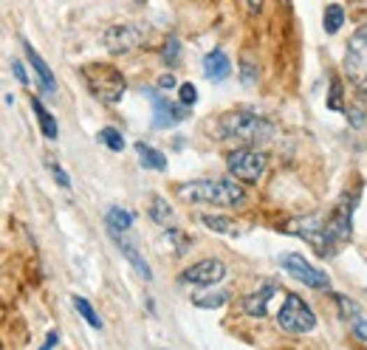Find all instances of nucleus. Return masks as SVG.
I'll list each match as a JSON object with an SVG mask.
<instances>
[{
    "instance_id": "473e14b6",
    "label": "nucleus",
    "mask_w": 367,
    "mask_h": 350,
    "mask_svg": "<svg viewBox=\"0 0 367 350\" xmlns=\"http://www.w3.org/2000/svg\"><path fill=\"white\" fill-rule=\"evenodd\" d=\"M159 88H161V91H170V88H178V80H175L173 74H164V77H159Z\"/></svg>"
},
{
    "instance_id": "c85d7f7f",
    "label": "nucleus",
    "mask_w": 367,
    "mask_h": 350,
    "mask_svg": "<svg viewBox=\"0 0 367 350\" xmlns=\"http://www.w3.org/2000/svg\"><path fill=\"white\" fill-rule=\"evenodd\" d=\"M167 240L175 243V251H178V254H184V251L189 249V238H187L181 229H175V226H167Z\"/></svg>"
},
{
    "instance_id": "72a5a7b5",
    "label": "nucleus",
    "mask_w": 367,
    "mask_h": 350,
    "mask_svg": "<svg viewBox=\"0 0 367 350\" xmlns=\"http://www.w3.org/2000/svg\"><path fill=\"white\" fill-rule=\"evenodd\" d=\"M57 342H59V333H57V330H51V333L45 336V344H43L40 350H54V347H57Z\"/></svg>"
},
{
    "instance_id": "bb28decb",
    "label": "nucleus",
    "mask_w": 367,
    "mask_h": 350,
    "mask_svg": "<svg viewBox=\"0 0 367 350\" xmlns=\"http://www.w3.org/2000/svg\"><path fill=\"white\" fill-rule=\"evenodd\" d=\"M336 297V305H339V314L345 316V319H359V305L350 300V297H345V294H333Z\"/></svg>"
},
{
    "instance_id": "4be33fe9",
    "label": "nucleus",
    "mask_w": 367,
    "mask_h": 350,
    "mask_svg": "<svg viewBox=\"0 0 367 350\" xmlns=\"http://www.w3.org/2000/svg\"><path fill=\"white\" fill-rule=\"evenodd\" d=\"M150 218H153L159 226H164V229L173 226V218H175V215H173V206H170L161 195H153V198H150Z\"/></svg>"
},
{
    "instance_id": "c9c22d12",
    "label": "nucleus",
    "mask_w": 367,
    "mask_h": 350,
    "mask_svg": "<svg viewBox=\"0 0 367 350\" xmlns=\"http://www.w3.org/2000/svg\"><path fill=\"white\" fill-rule=\"evenodd\" d=\"M254 77H257V71H254V65H243V82H254Z\"/></svg>"
},
{
    "instance_id": "6ab92c4d",
    "label": "nucleus",
    "mask_w": 367,
    "mask_h": 350,
    "mask_svg": "<svg viewBox=\"0 0 367 350\" xmlns=\"http://www.w3.org/2000/svg\"><path fill=\"white\" fill-rule=\"evenodd\" d=\"M31 110H34V116H37V122H40V130H43V136L45 138H57V133H59V127H57V119L48 113V108L37 99V96H31Z\"/></svg>"
},
{
    "instance_id": "0eeeda50",
    "label": "nucleus",
    "mask_w": 367,
    "mask_h": 350,
    "mask_svg": "<svg viewBox=\"0 0 367 350\" xmlns=\"http://www.w3.org/2000/svg\"><path fill=\"white\" fill-rule=\"evenodd\" d=\"M282 268L297 279V283L308 286V289H328L331 286V279L325 271H319L317 265H311L303 254H285L282 257Z\"/></svg>"
},
{
    "instance_id": "4c0bfd02",
    "label": "nucleus",
    "mask_w": 367,
    "mask_h": 350,
    "mask_svg": "<svg viewBox=\"0 0 367 350\" xmlns=\"http://www.w3.org/2000/svg\"><path fill=\"white\" fill-rule=\"evenodd\" d=\"M361 99H364V105H367V88H364V91H361Z\"/></svg>"
},
{
    "instance_id": "39448f33",
    "label": "nucleus",
    "mask_w": 367,
    "mask_h": 350,
    "mask_svg": "<svg viewBox=\"0 0 367 350\" xmlns=\"http://www.w3.org/2000/svg\"><path fill=\"white\" fill-rule=\"evenodd\" d=\"M285 232L288 235H294V238H300V240H305L319 257H328L331 251H333V238H331V232H328V226H325V221L322 218H317V215H308V218H297V221H291L288 226H285Z\"/></svg>"
},
{
    "instance_id": "393cba45",
    "label": "nucleus",
    "mask_w": 367,
    "mask_h": 350,
    "mask_svg": "<svg viewBox=\"0 0 367 350\" xmlns=\"http://www.w3.org/2000/svg\"><path fill=\"white\" fill-rule=\"evenodd\" d=\"M99 142H102L108 150H113V153H122V150H124V138H122V133H119L116 127H102V130H99Z\"/></svg>"
},
{
    "instance_id": "a878e982",
    "label": "nucleus",
    "mask_w": 367,
    "mask_h": 350,
    "mask_svg": "<svg viewBox=\"0 0 367 350\" xmlns=\"http://www.w3.org/2000/svg\"><path fill=\"white\" fill-rule=\"evenodd\" d=\"M178 57H181V43H178V37H170V40L164 43L161 59H164L167 68H175V65H178Z\"/></svg>"
},
{
    "instance_id": "9d476101",
    "label": "nucleus",
    "mask_w": 367,
    "mask_h": 350,
    "mask_svg": "<svg viewBox=\"0 0 367 350\" xmlns=\"http://www.w3.org/2000/svg\"><path fill=\"white\" fill-rule=\"evenodd\" d=\"M224 277H226V265L220 260H215V257L198 260L181 274V279H184V283H189V286H215Z\"/></svg>"
},
{
    "instance_id": "b1692460",
    "label": "nucleus",
    "mask_w": 367,
    "mask_h": 350,
    "mask_svg": "<svg viewBox=\"0 0 367 350\" xmlns=\"http://www.w3.org/2000/svg\"><path fill=\"white\" fill-rule=\"evenodd\" d=\"M342 26H345V9H342L339 3H331V6L325 9V31H328V34H336Z\"/></svg>"
},
{
    "instance_id": "412c9836",
    "label": "nucleus",
    "mask_w": 367,
    "mask_h": 350,
    "mask_svg": "<svg viewBox=\"0 0 367 350\" xmlns=\"http://www.w3.org/2000/svg\"><path fill=\"white\" fill-rule=\"evenodd\" d=\"M201 224L206 226V229H212V232H217V235H229V238H238L243 229L235 224V221H229V218H220V215H201Z\"/></svg>"
},
{
    "instance_id": "aec40b11",
    "label": "nucleus",
    "mask_w": 367,
    "mask_h": 350,
    "mask_svg": "<svg viewBox=\"0 0 367 350\" xmlns=\"http://www.w3.org/2000/svg\"><path fill=\"white\" fill-rule=\"evenodd\" d=\"M229 302V291H201V294H192V305L195 308H203V311H215V308H224Z\"/></svg>"
},
{
    "instance_id": "f03ea898",
    "label": "nucleus",
    "mask_w": 367,
    "mask_h": 350,
    "mask_svg": "<svg viewBox=\"0 0 367 350\" xmlns=\"http://www.w3.org/2000/svg\"><path fill=\"white\" fill-rule=\"evenodd\" d=\"M217 138H238L246 145H257V142H268L274 138V124L252 110H232L217 119Z\"/></svg>"
},
{
    "instance_id": "2f4dec72",
    "label": "nucleus",
    "mask_w": 367,
    "mask_h": 350,
    "mask_svg": "<svg viewBox=\"0 0 367 350\" xmlns=\"http://www.w3.org/2000/svg\"><path fill=\"white\" fill-rule=\"evenodd\" d=\"M353 333H356V339H361V342H367V319H353Z\"/></svg>"
},
{
    "instance_id": "f257e3e1",
    "label": "nucleus",
    "mask_w": 367,
    "mask_h": 350,
    "mask_svg": "<svg viewBox=\"0 0 367 350\" xmlns=\"http://www.w3.org/2000/svg\"><path fill=\"white\" fill-rule=\"evenodd\" d=\"M178 198L187 203H212V206H243L246 189L232 178H198L178 187Z\"/></svg>"
},
{
    "instance_id": "6e6552de",
    "label": "nucleus",
    "mask_w": 367,
    "mask_h": 350,
    "mask_svg": "<svg viewBox=\"0 0 367 350\" xmlns=\"http://www.w3.org/2000/svg\"><path fill=\"white\" fill-rule=\"evenodd\" d=\"M144 40V29L133 26V23H116L102 34V43L110 54H127L133 48H138Z\"/></svg>"
},
{
    "instance_id": "4468645a",
    "label": "nucleus",
    "mask_w": 367,
    "mask_h": 350,
    "mask_svg": "<svg viewBox=\"0 0 367 350\" xmlns=\"http://www.w3.org/2000/svg\"><path fill=\"white\" fill-rule=\"evenodd\" d=\"M23 51H26V59H29V65L34 68V74H37V80H40V88H43L48 96H54V94H57V80H54V74H51L48 62L37 54V48H34L31 43H23Z\"/></svg>"
},
{
    "instance_id": "dca6fc26",
    "label": "nucleus",
    "mask_w": 367,
    "mask_h": 350,
    "mask_svg": "<svg viewBox=\"0 0 367 350\" xmlns=\"http://www.w3.org/2000/svg\"><path fill=\"white\" fill-rule=\"evenodd\" d=\"M113 240L119 243V249H122V254L127 257V263L136 268V274L141 277V279H153V271H150V265H147V260L138 254V249L133 246V243H127V240H122L119 235H113Z\"/></svg>"
},
{
    "instance_id": "a211bd4d",
    "label": "nucleus",
    "mask_w": 367,
    "mask_h": 350,
    "mask_svg": "<svg viewBox=\"0 0 367 350\" xmlns=\"http://www.w3.org/2000/svg\"><path fill=\"white\" fill-rule=\"evenodd\" d=\"M105 224H108L110 235H122L133 226V212H127V209H122V206H110L108 215H105Z\"/></svg>"
},
{
    "instance_id": "423d86ee",
    "label": "nucleus",
    "mask_w": 367,
    "mask_h": 350,
    "mask_svg": "<svg viewBox=\"0 0 367 350\" xmlns=\"http://www.w3.org/2000/svg\"><path fill=\"white\" fill-rule=\"evenodd\" d=\"M266 164H268L266 153H260L254 147H240V150H232L226 156L229 173L238 181H243V184H257L263 178V173H266Z\"/></svg>"
},
{
    "instance_id": "cd10ccee",
    "label": "nucleus",
    "mask_w": 367,
    "mask_h": 350,
    "mask_svg": "<svg viewBox=\"0 0 367 350\" xmlns=\"http://www.w3.org/2000/svg\"><path fill=\"white\" fill-rule=\"evenodd\" d=\"M328 108L336 110V113L345 110V102H342V82H339V80L331 82V91H328Z\"/></svg>"
},
{
    "instance_id": "ddd939ff",
    "label": "nucleus",
    "mask_w": 367,
    "mask_h": 350,
    "mask_svg": "<svg viewBox=\"0 0 367 350\" xmlns=\"http://www.w3.org/2000/svg\"><path fill=\"white\" fill-rule=\"evenodd\" d=\"M229 74H232V62H229L226 51L224 48H212L203 57V77L209 82H224V80H229Z\"/></svg>"
},
{
    "instance_id": "5701e85b",
    "label": "nucleus",
    "mask_w": 367,
    "mask_h": 350,
    "mask_svg": "<svg viewBox=\"0 0 367 350\" xmlns=\"http://www.w3.org/2000/svg\"><path fill=\"white\" fill-rule=\"evenodd\" d=\"M71 302H73V308H77V311L82 314V319H85V322H88V325H91L94 330H102V319L96 316V311H94V305H91V302H88L85 297H73Z\"/></svg>"
},
{
    "instance_id": "1a4fd4ad",
    "label": "nucleus",
    "mask_w": 367,
    "mask_h": 350,
    "mask_svg": "<svg viewBox=\"0 0 367 350\" xmlns=\"http://www.w3.org/2000/svg\"><path fill=\"white\" fill-rule=\"evenodd\" d=\"M345 71L356 82H367V29L356 31L353 40L347 43V59H345Z\"/></svg>"
},
{
    "instance_id": "f8f14e48",
    "label": "nucleus",
    "mask_w": 367,
    "mask_h": 350,
    "mask_svg": "<svg viewBox=\"0 0 367 350\" xmlns=\"http://www.w3.org/2000/svg\"><path fill=\"white\" fill-rule=\"evenodd\" d=\"M150 94V99H153V108H156V116H153V124L156 127H173V124H178V122H184L187 116H189V108H184V105H173V102H167L161 94H156V91H147Z\"/></svg>"
},
{
    "instance_id": "f704fd0d",
    "label": "nucleus",
    "mask_w": 367,
    "mask_h": 350,
    "mask_svg": "<svg viewBox=\"0 0 367 350\" xmlns=\"http://www.w3.org/2000/svg\"><path fill=\"white\" fill-rule=\"evenodd\" d=\"M12 68H15V77H17V80L26 85V82H29V77H26V68H23V62H12Z\"/></svg>"
},
{
    "instance_id": "f3484780",
    "label": "nucleus",
    "mask_w": 367,
    "mask_h": 350,
    "mask_svg": "<svg viewBox=\"0 0 367 350\" xmlns=\"http://www.w3.org/2000/svg\"><path fill=\"white\" fill-rule=\"evenodd\" d=\"M136 153H138L141 167H147V170H159V173L167 170V156H164L161 150H156V147H150V145L138 142V145H136Z\"/></svg>"
},
{
    "instance_id": "7c9ffc66",
    "label": "nucleus",
    "mask_w": 367,
    "mask_h": 350,
    "mask_svg": "<svg viewBox=\"0 0 367 350\" xmlns=\"http://www.w3.org/2000/svg\"><path fill=\"white\" fill-rule=\"evenodd\" d=\"M48 170H51V175L57 178V184H59V187H65V189L71 187V178H68V173H65V170H62L57 161H51V159H48Z\"/></svg>"
},
{
    "instance_id": "2eb2a0df",
    "label": "nucleus",
    "mask_w": 367,
    "mask_h": 350,
    "mask_svg": "<svg viewBox=\"0 0 367 350\" xmlns=\"http://www.w3.org/2000/svg\"><path fill=\"white\" fill-rule=\"evenodd\" d=\"M280 289L274 286V283H266V286H260L257 291H252L246 300H243V311L249 314V316H254V319H263L266 314H268V302L274 300V294H277Z\"/></svg>"
},
{
    "instance_id": "7ed1b4c3",
    "label": "nucleus",
    "mask_w": 367,
    "mask_h": 350,
    "mask_svg": "<svg viewBox=\"0 0 367 350\" xmlns=\"http://www.w3.org/2000/svg\"><path fill=\"white\" fill-rule=\"evenodd\" d=\"M80 77L82 82L88 85V91L105 102V105H116L124 91H127V80L124 74L119 71L116 65H108V62H91V65H82L80 68Z\"/></svg>"
},
{
    "instance_id": "e433bc0d",
    "label": "nucleus",
    "mask_w": 367,
    "mask_h": 350,
    "mask_svg": "<svg viewBox=\"0 0 367 350\" xmlns=\"http://www.w3.org/2000/svg\"><path fill=\"white\" fill-rule=\"evenodd\" d=\"M246 9H249L252 15H260V12H263V0H246Z\"/></svg>"
},
{
    "instance_id": "58836bf2",
    "label": "nucleus",
    "mask_w": 367,
    "mask_h": 350,
    "mask_svg": "<svg viewBox=\"0 0 367 350\" xmlns=\"http://www.w3.org/2000/svg\"><path fill=\"white\" fill-rule=\"evenodd\" d=\"M138 3H144V0H138Z\"/></svg>"
},
{
    "instance_id": "20e7f679",
    "label": "nucleus",
    "mask_w": 367,
    "mask_h": 350,
    "mask_svg": "<svg viewBox=\"0 0 367 350\" xmlns=\"http://www.w3.org/2000/svg\"><path fill=\"white\" fill-rule=\"evenodd\" d=\"M277 325L285 333H311L317 328V314L300 294H285V302L277 314Z\"/></svg>"
},
{
    "instance_id": "c756f323",
    "label": "nucleus",
    "mask_w": 367,
    "mask_h": 350,
    "mask_svg": "<svg viewBox=\"0 0 367 350\" xmlns=\"http://www.w3.org/2000/svg\"><path fill=\"white\" fill-rule=\"evenodd\" d=\"M178 99H181L184 108H192V105L198 102V91H195V85H192V82L178 85Z\"/></svg>"
},
{
    "instance_id": "9b49d317",
    "label": "nucleus",
    "mask_w": 367,
    "mask_h": 350,
    "mask_svg": "<svg viewBox=\"0 0 367 350\" xmlns=\"http://www.w3.org/2000/svg\"><path fill=\"white\" fill-rule=\"evenodd\" d=\"M353 206L356 203H350L347 200V195L345 198H339V203L333 206V212L328 215V221H325V226H328V232H331V238L336 240V243H345V240H350V235H353Z\"/></svg>"
}]
</instances>
